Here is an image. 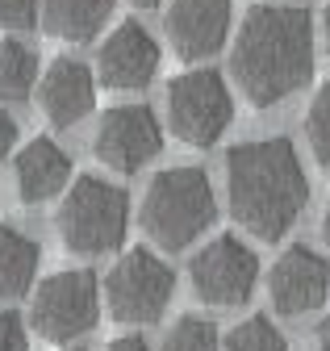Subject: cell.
Masks as SVG:
<instances>
[{"label": "cell", "instance_id": "6da1fadb", "mask_svg": "<svg viewBox=\"0 0 330 351\" xmlns=\"http://www.w3.org/2000/svg\"><path fill=\"white\" fill-rule=\"evenodd\" d=\"M230 75L255 109H272L314 75V17L301 5H255L242 17Z\"/></svg>", "mask_w": 330, "mask_h": 351}, {"label": "cell", "instance_id": "7a4b0ae2", "mask_svg": "<svg viewBox=\"0 0 330 351\" xmlns=\"http://www.w3.org/2000/svg\"><path fill=\"white\" fill-rule=\"evenodd\" d=\"M309 180L288 138L238 143L226 155V205L234 222L264 243H276L305 213Z\"/></svg>", "mask_w": 330, "mask_h": 351}, {"label": "cell", "instance_id": "3957f363", "mask_svg": "<svg viewBox=\"0 0 330 351\" xmlns=\"http://www.w3.org/2000/svg\"><path fill=\"white\" fill-rule=\"evenodd\" d=\"M218 217L214 184L201 167H163L142 193L138 222L163 251H184Z\"/></svg>", "mask_w": 330, "mask_h": 351}, {"label": "cell", "instance_id": "277c9868", "mask_svg": "<svg viewBox=\"0 0 330 351\" xmlns=\"http://www.w3.org/2000/svg\"><path fill=\"white\" fill-rule=\"evenodd\" d=\"M55 222L71 255H109L126 243L130 201L117 184L101 180V176H75V184L63 193Z\"/></svg>", "mask_w": 330, "mask_h": 351}, {"label": "cell", "instance_id": "5b68a950", "mask_svg": "<svg viewBox=\"0 0 330 351\" xmlns=\"http://www.w3.org/2000/svg\"><path fill=\"white\" fill-rule=\"evenodd\" d=\"M101 293H105V305H109L113 322L147 326V322H159L163 310H168V301L176 293V272L155 251L134 247L109 268Z\"/></svg>", "mask_w": 330, "mask_h": 351}, {"label": "cell", "instance_id": "8992f818", "mask_svg": "<svg viewBox=\"0 0 330 351\" xmlns=\"http://www.w3.org/2000/svg\"><path fill=\"white\" fill-rule=\"evenodd\" d=\"M234 121V97L214 67L180 71L168 84V125L188 147H214Z\"/></svg>", "mask_w": 330, "mask_h": 351}, {"label": "cell", "instance_id": "52a82bcc", "mask_svg": "<svg viewBox=\"0 0 330 351\" xmlns=\"http://www.w3.org/2000/svg\"><path fill=\"white\" fill-rule=\"evenodd\" d=\"M101 318V285L88 268H67L34 289L29 326L47 343H71L88 335Z\"/></svg>", "mask_w": 330, "mask_h": 351}, {"label": "cell", "instance_id": "ba28073f", "mask_svg": "<svg viewBox=\"0 0 330 351\" xmlns=\"http://www.w3.org/2000/svg\"><path fill=\"white\" fill-rule=\"evenodd\" d=\"M192 289L205 305H242L255 293L259 280V259L234 234H218L214 243H205L192 255Z\"/></svg>", "mask_w": 330, "mask_h": 351}, {"label": "cell", "instance_id": "9c48e42d", "mask_svg": "<svg viewBox=\"0 0 330 351\" xmlns=\"http://www.w3.org/2000/svg\"><path fill=\"white\" fill-rule=\"evenodd\" d=\"M159 147H163V130H159L155 109H147V105H113L101 117L97 138H92L97 159L126 176L147 167L159 155Z\"/></svg>", "mask_w": 330, "mask_h": 351}, {"label": "cell", "instance_id": "30bf717a", "mask_svg": "<svg viewBox=\"0 0 330 351\" xmlns=\"http://www.w3.org/2000/svg\"><path fill=\"white\" fill-rule=\"evenodd\" d=\"M326 293H330V263L314 247L293 243L276 255L272 272H268V297L276 305V314L301 318V314L318 310Z\"/></svg>", "mask_w": 330, "mask_h": 351}, {"label": "cell", "instance_id": "8fae6325", "mask_svg": "<svg viewBox=\"0 0 330 351\" xmlns=\"http://www.w3.org/2000/svg\"><path fill=\"white\" fill-rule=\"evenodd\" d=\"M159 71V42L142 21H121L97 51V80L113 93H138Z\"/></svg>", "mask_w": 330, "mask_h": 351}, {"label": "cell", "instance_id": "7c38bea8", "mask_svg": "<svg viewBox=\"0 0 330 351\" xmlns=\"http://www.w3.org/2000/svg\"><path fill=\"white\" fill-rule=\"evenodd\" d=\"M230 0H172L168 5V42L184 63L210 59L226 47Z\"/></svg>", "mask_w": 330, "mask_h": 351}, {"label": "cell", "instance_id": "4fadbf2b", "mask_svg": "<svg viewBox=\"0 0 330 351\" xmlns=\"http://www.w3.org/2000/svg\"><path fill=\"white\" fill-rule=\"evenodd\" d=\"M38 105H42V113L55 130L84 121L97 105V80H92L88 63H79L71 55L55 59L42 71V80H38Z\"/></svg>", "mask_w": 330, "mask_h": 351}, {"label": "cell", "instance_id": "5bb4252c", "mask_svg": "<svg viewBox=\"0 0 330 351\" xmlns=\"http://www.w3.org/2000/svg\"><path fill=\"white\" fill-rule=\"evenodd\" d=\"M17 193L25 205H38V201H51L67 189L71 180V159L67 151L55 143V138H29L21 151H17Z\"/></svg>", "mask_w": 330, "mask_h": 351}, {"label": "cell", "instance_id": "9a60e30c", "mask_svg": "<svg viewBox=\"0 0 330 351\" xmlns=\"http://www.w3.org/2000/svg\"><path fill=\"white\" fill-rule=\"evenodd\" d=\"M38 259H42V247L25 230H17L9 222L0 226V301H17L34 289Z\"/></svg>", "mask_w": 330, "mask_h": 351}, {"label": "cell", "instance_id": "2e32d148", "mask_svg": "<svg viewBox=\"0 0 330 351\" xmlns=\"http://www.w3.org/2000/svg\"><path fill=\"white\" fill-rule=\"evenodd\" d=\"M113 13V0H42V25L63 42H88Z\"/></svg>", "mask_w": 330, "mask_h": 351}, {"label": "cell", "instance_id": "e0dca14e", "mask_svg": "<svg viewBox=\"0 0 330 351\" xmlns=\"http://www.w3.org/2000/svg\"><path fill=\"white\" fill-rule=\"evenodd\" d=\"M38 88V55L21 38H0V101L17 105L29 101Z\"/></svg>", "mask_w": 330, "mask_h": 351}, {"label": "cell", "instance_id": "ac0fdd59", "mask_svg": "<svg viewBox=\"0 0 330 351\" xmlns=\"http://www.w3.org/2000/svg\"><path fill=\"white\" fill-rule=\"evenodd\" d=\"M222 351H288V339L276 330V322H272V318L251 314V318H242L238 326H230V330H226Z\"/></svg>", "mask_w": 330, "mask_h": 351}, {"label": "cell", "instance_id": "d6986e66", "mask_svg": "<svg viewBox=\"0 0 330 351\" xmlns=\"http://www.w3.org/2000/svg\"><path fill=\"white\" fill-rule=\"evenodd\" d=\"M163 351H222V335L210 318L184 314L172 322V330L163 335Z\"/></svg>", "mask_w": 330, "mask_h": 351}, {"label": "cell", "instance_id": "ffe728a7", "mask_svg": "<svg viewBox=\"0 0 330 351\" xmlns=\"http://www.w3.org/2000/svg\"><path fill=\"white\" fill-rule=\"evenodd\" d=\"M305 138L318 163H330V80L314 93L309 109H305Z\"/></svg>", "mask_w": 330, "mask_h": 351}, {"label": "cell", "instance_id": "44dd1931", "mask_svg": "<svg viewBox=\"0 0 330 351\" xmlns=\"http://www.w3.org/2000/svg\"><path fill=\"white\" fill-rule=\"evenodd\" d=\"M38 17H42V0H0V29L9 34L34 29Z\"/></svg>", "mask_w": 330, "mask_h": 351}, {"label": "cell", "instance_id": "7402d4cb", "mask_svg": "<svg viewBox=\"0 0 330 351\" xmlns=\"http://www.w3.org/2000/svg\"><path fill=\"white\" fill-rule=\"evenodd\" d=\"M0 351H29L25 322L17 310H0Z\"/></svg>", "mask_w": 330, "mask_h": 351}, {"label": "cell", "instance_id": "603a6c76", "mask_svg": "<svg viewBox=\"0 0 330 351\" xmlns=\"http://www.w3.org/2000/svg\"><path fill=\"white\" fill-rule=\"evenodd\" d=\"M13 147H17V121H13L5 109H0V159H5Z\"/></svg>", "mask_w": 330, "mask_h": 351}, {"label": "cell", "instance_id": "cb8c5ba5", "mask_svg": "<svg viewBox=\"0 0 330 351\" xmlns=\"http://www.w3.org/2000/svg\"><path fill=\"white\" fill-rule=\"evenodd\" d=\"M109 351H151V343L142 335H121V339L109 343Z\"/></svg>", "mask_w": 330, "mask_h": 351}, {"label": "cell", "instance_id": "d4e9b609", "mask_svg": "<svg viewBox=\"0 0 330 351\" xmlns=\"http://www.w3.org/2000/svg\"><path fill=\"white\" fill-rule=\"evenodd\" d=\"M318 351H330V314L318 322Z\"/></svg>", "mask_w": 330, "mask_h": 351}, {"label": "cell", "instance_id": "484cf974", "mask_svg": "<svg viewBox=\"0 0 330 351\" xmlns=\"http://www.w3.org/2000/svg\"><path fill=\"white\" fill-rule=\"evenodd\" d=\"M322 34H326V51H330V5H326V13H322Z\"/></svg>", "mask_w": 330, "mask_h": 351}, {"label": "cell", "instance_id": "4316f807", "mask_svg": "<svg viewBox=\"0 0 330 351\" xmlns=\"http://www.w3.org/2000/svg\"><path fill=\"white\" fill-rule=\"evenodd\" d=\"M322 234H326V243H330V201H326V213H322Z\"/></svg>", "mask_w": 330, "mask_h": 351}, {"label": "cell", "instance_id": "83f0119b", "mask_svg": "<svg viewBox=\"0 0 330 351\" xmlns=\"http://www.w3.org/2000/svg\"><path fill=\"white\" fill-rule=\"evenodd\" d=\"M130 5H134V9H155L159 0H130Z\"/></svg>", "mask_w": 330, "mask_h": 351}, {"label": "cell", "instance_id": "f1b7e54d", "mask_svg": "<svg viewBox=\"0 0 330 351\" xmlns=\"http://www.w3.org/2000/svg\"><path fill=\"white\" fill-rule=\"evenodd\" d=\"M67 351H84V347H67Z\"/></svg>", "mask_w": 330, "mask_h": 351}]
</instances>
